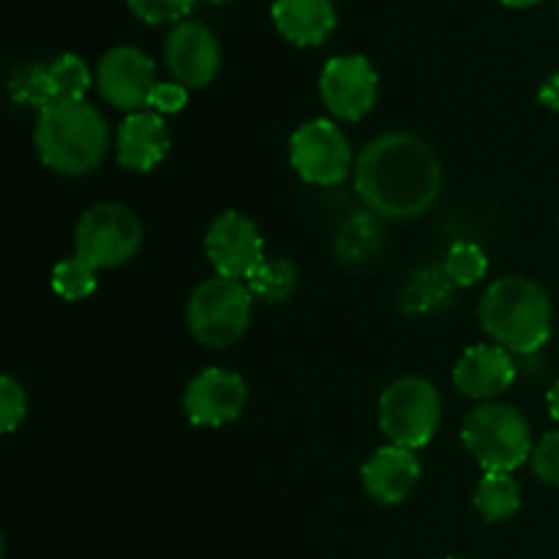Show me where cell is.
<instances>
[{
  "label": "cell",
  "instance_id": "1",
  "mask_svg": "<svg viewBox=\"0 0 559 559\" xmlns=\"http://www.w3.org/2000/svg\"><path fill=\"white\" fill-rule=\"evenodd\" d=\"M355 189L374 213L396 222L418 218L440 200L442 164L420 136L391 131L360 151Z\"/></svg>",
  "mask_w": 559,
  "mask_h": 559
},
{
  "label": "cell",
  "instance_id": "2",
  "mask_svg": "<svg viewBox=\"0 0 559 559\" xmlns=\"http://www.w3.org/2000/svg\"><path fill=\"white\" fill-rule=\"evenodd\" d=\"M38 158L60 175H87L104 162L109 129L104 115L87 102H55L38 112L33 131Z\"/></svg>",
  "mask_w": 559,
  "mask_h": 559
},
{
  "label": "cell",
  "instance_id": "3",
  "mask_svg": "<svg viewBox=\"0 0 559 559\" xmlns=\"http://www.w3.org/2000/svg\"><path fill=\"white\" fill-rule=\"evenodd\" d=\"M478 320L508 353L533 355L551 338L549 293L533 278H497L480 298Z\"/></svg>",
  "mask_w": 559,
  "mask_h": 559
},
{
  "label": "cell",
  "instance_id": "4",
  "mask_svg": "<svg viewBox=\"0 0 559 559\" xmlns=\"http://www.w3.org/2000/svg\"><path fill=\"white\" fill-rule=\"evenodd\" d=\"M462 442L484 473H513L530 462L535 448L527 418L500 402L480 404L464 418Z\"/></svg>",
  "mask_w": 559,
  "mask_h": 559
},
{
  "label": "cell",
  "instance_id": "5",
  "mask_svg": "<svg viewBox=\"0 0 559 559\" xmlns=\"http://www.w3.org/2000/svg\"><path fill=\"white\" fill-rule=\"evenodd\" d=\"M254 314V295L243 282L213 276L191 293L186 306V325L197 344L224 349L249 331Z\"/></svg>",
  "mask_w": 559,
  "mask_h": 559
},
{
  "label": "cell",
  "instance_id": "6",
  "mask_svg": "<svg viewBox=\"0 0 559 559\" xmlns=\"http://www.w3.org/2000/svg\"><path fill=\"white\" fill-rule=\"evenodd\" d=\"M377 418L391 445L409 448V451L426 448L440 429V391L424 377H402L382 391Z\"/></svg>",
  "mask_w": 559,
  "mask_h": 559
},
{
  "label": "cell",
  "instance_id": "7",
  "mask_svg": "<svg viewBox=\"0 0 559 559\" xmlns=\"http://www.w3.org/2000/svg\"><path fill=\"white\" fill-rule=\"evenodd\" d=\"M76 254L98 271L120 267L136 257L142 246V224L131 207L120 202H98L87 207L74 229Z\"/></svg>",
  "mask_w": 559,
  "mask_h": 559
},
{
  "label": "cell",
  "instance_id": "8",
  "mask_svg": "<svg viewBox=\"0 0 559 559\" xmlns=\"http://www.w3.org/2000/svg\"><path fill=\"white\" fill-rule=\"evenodd\" d=\"M289 162L311 186H336L353 169V145L333 120L317 118L295 129L289 140Z\"/></svg>",
  "mask_w": 559,
  "mask_h": 559
},
{
  "label": "cell",
  "instance_id": "9",
  "mask_svg": "<svg viewBox=\"0 0 559 559\" xmlns=\"http://www.w3.org/2000/svg\"><path fill=\"white\" fill-rule=\"evenodd\" d=\"M380 76L364 55H338L320 74V96L328 112L338 120L358 123L374 109Z\"/></svg>",
  "mask_w": 559,
  "mask_h": 559
},
{
  "label": "cell",
  "instance_id": "10",
  "mask_svg": "<svg viewBox=\"0 0 559 559\" xmlns=\"http://www.w3.org/2000/svg\"><path fill=\"white\" fill-rule=\"evenodd\" d=\"M205 251L216 276L246 282L254 267L265 260V243L249 216L238 211H224L211 222L205 233Z\"/></svg>",
  "mask_w": 559,
  "mask_h": 559
},
{
  "label": "cell",
  "instance_id": "11",
  "mask_svg": "<svg viewBox=\"0 0 559 559\" xmlns=\"http://www.w3.org/2000/svg\"><path fill=\"white\" fill-rule=\"evenodd\" d=\"M96 85L104 102L112 104L120 112H142L151 107V96L156 82V66L142 49L112 47L96 69Z\"/></svg>",
  "mask_w": 559,
  "mask_h": 559
},
{
  "label": "cell",
  "instance_id": "12",
  "mask_svg": "<svg viewBox=\"0 0 559 559\" xmlns=\"http://www.w3.org/2000/svg\"><path fill=\"white\" fill-rule=\"evenodd\" d=\"M249 388L240 374L229 369H202L183 391V413L194 426L218 429L243 413Z\"/></svg>",
  "mask_w": 559,
  "mask_h": 559
},
{
  "label": "cell",
  "instance_id": "13",
  "mask_svg": "<svg viewBox=\"0 0 559 559\" xmlns=\"http://www.w3.org/2000/svg\"><path fill=\"white\" fill-rule=\"evenodd\" d=\"M164 60L175 82L186 87H205L222 69V47L202 22H178L164 41Z\"/></svg>",
  "mask_w": 559,
  "mask_h": 559
},
{
  "label": "cell",
  "instance_id": "14",
  "mask_svg": "<svg viewBox=\"0 0 559 559\" xmlns=\"http://www.w3.org/2000/svg\"><path fill=\"white\" fill-rule=\"evenodd\" d=\"M513 380H516V364L500 344H475V347L464 349L453 369V382L459 391L478 402H489V399L506 393Z\"/></svg>",
  "mask_w": 559,
  "mask_h": 559
},
{
  "label": "cell",
  "instance_id": "15",
  "mask_svg": "<svg viewBox=\"0 0 559 559\" xmlns=\"http://www.w3.org/2000/svg\"><path fill=\"white\" fill-rule=\"evenodd\" d=\"M420 478V462L415 451L402 445H382L371 453L360 469V480L371 500L382 506H399L413 495Z\"/></svg>",
  "mask_w": 559,
  "mask_h": 559
},
{
  "label": "cell",
  "instance_id": "16",
  "mask_svg": "<svg viewBox=\"0 0 559 559\" xmlns=\"http://www.w3.org/2000/svg\"><path fill=\"white\" fill-rule=\"evenodd\" d=\"M169 131L158 112H131L115 136V156L129 173H151L167 158Z\"/></svg>",
  "mask_w": 559,
  "mask_h": 559
},
{
  "label": "cell",
  "instance_id": "17",
  "mask_svg": "<svg viewBox=\"0 0 559 559\" xmlns=\"http://www.w3.org/2000/svg\"><path fill=\"white\" fill-rule=\"evenodd\" d=\"M276 31L295 47H320L336 27L333 0H273Z\"/></svg>",
  "mask_w": 559,
  "mask_h": 559
},
{
  "label": "cell",
  "instance_id": "18",
  "mask_svg": "<svg viewBox=\"0 0 559 559\" xmlns=\"http://www.w3.org/2000/svg\"><path fill=\"white\" fill-rule=\"evenodd\" d=\"M473 502L486 522H506L522 508V489L511 473H484Z\"/></svg>",
  "mask_w": 559,
  "mask_h": 559
},
{
  "label": "cell",
  "instance_id": "19",
  "mask_svg": "<svg viewBox=\"0 0 559 559\" xmlns=\"http://www.w3.org/2000/svg\"><path fill=\"white\" fill-rule=\"evenodd\" d=\"M246 287L262 304H284L298 287V267L284 257H265L246 278Z\"/></svg>",
  "mask_w": 559,
  "mask_h": 559
},
{
  "label": "cell",
  "instance_id": "20",
  "mask_svg": "<svg viewBox=\"0 0 559 559\" xmlns=\"http://www.w3.org/2000/svg\"><path fill=\"white\" fill-rule=\"evenodd\" d=\"M49 96L55 102H85L93 85V74L85 60L74 52H66L47 63Z\"/></svg>",
  "mask_w": 559,
  "mask_h": 559
},
{
  "label": "cell",
  "instance_id": "21",
  "mask_svg": "<svg viewBox=\"0 0 559 559\" xmlns=\"http://www.w3.org/2000/svg\"><path fill=\"white\" fill-rule=\"evenodd\" d=\"M96 271L98 267L91 265L85 257H66V260H60L52 271L55 295L63 300H85L87 295L96 293Z\"/></svg>",
  "mask_w": 559,
  "mask_h": 559
},
{
  "label": "cell",
  "instance_id": "22",
  "mask_svg": "<svg viewBox=\"0 0 559 559\" xmlns=\"http://www.w3.org/2000/svg\"><path fill=\"white\" fill-rule=\"evenodd\" d=\"M9 93L16 104L25 107H36L41 112L44 107L52 104L47 82V63H25L20 69L11 71L9 76Z\"/></svg>",
  "mask_w": 559,
  "mask_h": 559
},
{
  "label": "cell",
  "instance_id": "23",
  "mask_svg": "<svg viewBox=\"0 0 559 559\" xmlns=\"http://www.w3.org/2000/svg\"><path fill=\"white\" fill-rule=\"evenodd\" d=\"M489 271V260H486V251L480 246L467 243V240H459L451 246L445 257V273L453 284L459 287H473Z\"/></svg>",
  "mask_w": 559,
  "mask_h": 559
},
{
  "label": "cell",
  "instance_id": "24",
  "mask_svg": "<svg viewBox=\"0 0 559 559\" xmlns=\"http://www.w3.org/2000/svg\"><path fill=\"white\" fill-rule=\"evenodd\" d=\"M126 5L136 20L147 25H167V22L178 25L194 9V0H126Z\"/></svg>",
  "mask_w": 559,
  "mask_h": 559
},
{
  "label": "cell",
  "instance_id": "25",
  "mask_svg": "<svg viewBox=\"0 0 559 559\" xmlns=\"http://www.w3.org/2000/svg\"><path fill=\"white\" fill-rule=\"evenodd\" d=\"M27 415V393L11 374L0 377V426L5 435L16 429Z\"/></svg>",
  "mask_w": 559,
  "mask_h": 559
},
{
  "label": "cell",
  "instance_id": "26",
  "mask_svg": "<svg viewBox=\"0 0 559 559\" xmlns=\"http://www.w3.org/2000/svg\"><path fill=\"white\" fill-rule=\"evenodd\" d=\"M530 464H533V473L538 475L544 484L559 486V429L549 431V435L533 448Z\"/></svg>",
  "mask_w": 559,
  "mask_h": 559
},
{
  "label": "cell",
  "instance_id": "27",
  "mask_svg": "<svg viewBox=\"0 0 559 559\" xmlns=\"http://www.w3.org/2000/svg\"><path fill=\"white\" fill-rule=\"evenodd\" d=\"M189 104V87L180 85V82H158L153 87L151 96V109L158 115H178L183 112V107Z\"/></svg>",
  "mask_w": 559,
  "mask_h": 559
},
{
  "label": "cell",
  "instance_id": "28",
  "mask_svg": "<svg viewBox=\"0 0 559 559\" xmlns=\"http://www.w3.org/2000/svg\"><path fill=\"white\" fill-rule=\"evenodd\" d=\"M538 102L544 104V107L559 112V71L557 74H551L549 80H544V85H540L538 91Z\"/></svg>",
  "mask_w": 559,
  "mask_h": 559
},
{
  "label": "cell",
  "instance_id": "29",
  "mask_svg": "<svg viewBox=\"0 0 559 559\" xmlns=\"http://www.w3.org/2000/svg\"><path fill=\"white\" fill-rule=\"evenodd\" d=\"M546 404H549L551 418H555L557 424H559V380L549 388V393H546Z\"/></svg>",
  "mask_w": 559,
  "mask_h": 559
},
{
  "label": "cell",
  "instance_id": "30",
  "mask_svg": "<svg viewBox=\"0 0 559 559\" xmlns=\"http://www.w3.org/2000/svg\"><path fill=\"white\" fill-rule=\"evenodd\" d=\"M502 5H508V9H530V5L540 3V0H500Z\"/></svg>",
  "mask_w": 559,
  "mask_h": 559
},
{
  "label": "cell",
  "instance_id": "31",
  "mask_svg": "<svg viewBox=\"0 0 559 559\" xmlns=\"http://www.w3.org/2000/svg\"><path fill=\"white\" fill-rule=\"evenodd\" d=\"M207 3H229V0H207Z\"/></svg>",
  "mask_w": 559,
  "mask_h": 559
},
{
  "label": "cell",
  "instance_id": "32",
  "mask_svg": "<svg viewBox=\"0 0 559 559\" xmlns=\"http://www.w3.org/2000/svg\"><path fill=\"white\" fill-rule=\"evenodd\" d=\"M445 559H456V557H445Z\"/></svg>",
  "mask_w": 559,
  "mask_h": 559
}]
</instances>
